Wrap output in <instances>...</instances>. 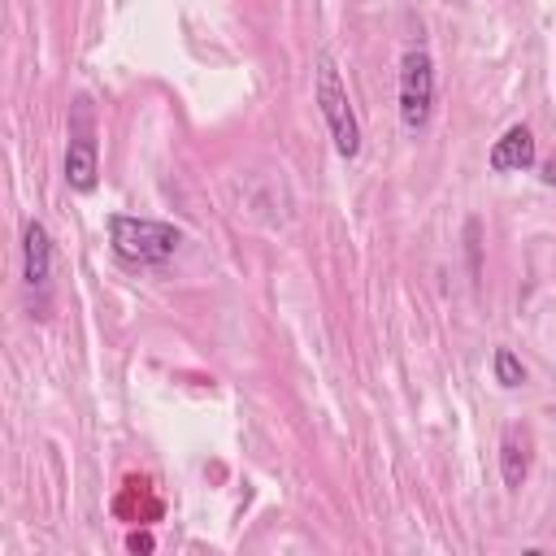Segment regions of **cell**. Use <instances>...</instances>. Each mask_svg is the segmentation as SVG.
<instances>
[{"instance_id": "ba28073f", "label": "cell", "mask_w": 556, "mask_h": 556, "mask_svg": "<svg viewBox=\"0 0 556 556\" xmlns=\"http://www.w3.org/2000/svg\"><path fill=\"white\" fill-rule=\"evenodd\" d=\"M491 374H495V382H500L504 391H517V387L526 382V365H521V356H517L513 348H495V356H491Z\"/></svg>"}, {"instance_id": "6da1fadb", "label": "cell", "mask_w": 556, "mask_h": 556, "mask_svg": "<svg viewBox=\"0 0 556 556\" xmlns=\"http://www.w3.org/2000/svg\"><path fill=\"white\" fill-rule=\"evenodd\" d=\"M109 243H113V256L117 261L139 265V269H152V265L174 261V252L182 248V230L174 222L113 213L109 217Z\"/></svg>"}, {"instance_id": "277c9868", "label": "cell", "mask_w": 556, "mask_h": 556, "mask_svg": "<svg viewBox=\"0 0 556 556\" xmlns=\"http://www.w3.org/2000/svg\"><path fill=\"white\" fill-rule=\"evenodd\" d=\"M434 113V61L417 43L400 61V122L408 135H421Z\"/></svg>"}, {"instance_id": "3957f363", "label": "cell", "mask_w": 556, "mask_h": 556, "mask_svg": "<svg viewBox=\"0 0 556 556\" xmlns=\"http://www.w3.org/2000/svg\"><path fill=\"white\" fill-rule=\"evenodd\" d=\"M65 182L70 191L87 195L100 182V143H96V109L87 96H74L70 104V130H65Z\"/></svg>"}, {"instance_id": "9c48e42d", "label": "cell", "mask_w": 556, "mask_h": 556, "mask_svg": "<svg viewBox=\"0 0 556 556\" xmlns=\"http://www.w3.org/2000/svg\"><path fill=\"white\" fill-rule=\"evenodd\" d=\"M465 248H469V269L478 274V222L465 226Z\"/></svg>"}, {"instance_id": "52a82bcc", "label": "cell", "mask_w": 556, "mask_h": 556, "mask_svg": "<svg viewBox=\"0 0 556 556\" xmlns=\"http://www.w3.org/2000/svg\"><path fill=\"white\" fill-rule=\"evenodd\" d=\"M500 478L508 491H521L530 478V434L521 426H508L500 434Z\"/></svg>"}, {"instance_id": "7a4b0ae2", "label": "cell", "mask_w": 556, "mask_h": 556, "mask_svg": "<svg viewBox=\"0 0 556 556\" xmlns=\"http://www.w3.org/2000/svg\"><path fill=\"white\" fill-rule=\"evenodd\" d=\"M313 96H317V109L326 117V130H330V143L343 161H356L361 156V117L348 100V87L339 78V65L330 56L317 61V83H313Z\"/></svg>"}, {"instance_id": "5b68a950", "label": "cell", "mask_w": 556, "mask_h": 556, "mask_svg": "<svg viewBox=\"0 0 556 556\" xmlns=\"http://www.w3.org/2000/svg\"><path fill=\"white\" fill-rule=\"evenodd\" d=\"M22 282H26L35 317H48V304H52V235L39 217H30L22 226Z\"/></svg>"}, {"instance_id": "30bf717a", "label": "cell", "mask_w": 556, "mask_h": 556, "mask_svg": "<svg viewBox=\"0 0 556 556\" xmlns=\"http://www.w3.org/2000/svg\"><path fill=\"white\" fill-rule=\"evenodd\" d=\"M126 547H130V552H152V534H139V530H135V534L126 539Z\"/></svg>"}, {"instance_id": "8fae6325", "label": "cell", "mask_w": 556, "mask_h": 556, "mask_svg": "<svg viewBox=\"0 0 556 556\" xmlns=\"http://www.w3.org/2000/svg\"><path fill=\"white\" fill-rule=\"evenodd\" d=\"M539 178H543L547 187H556V156H547V161H539Z\"/></svg>"}, {"instance_id": "8992f818", "label": "cell", "mask_w": 556, "mask_h": 556, "mask_svg": "<svg viewBox=\"0 0 556 556\" xmlns=\"http://www.w3.org/2000/svg\"><path fill=\"white\" fill-rule=\"evenodd\" d=\"M539 161V152H534V135H530V126H508L500 139H495V148H491V156H486V165L495 169V174H517V169H530Z\"/></svg>"}]
</instances>
